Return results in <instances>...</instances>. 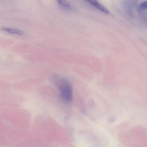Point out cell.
<instances>
[{"label":"cell","mask_w":147,"mask_h":147,"mask_svg":"<svg viewBox=\"0 0 147 147\" xmlns=\"http://www.w3.org/2000/svg\"><path fill=\"white\" fill-rule=\"evenodd\" d=\"M53 81L60 92L61 98L65 102L70 103L73 99V87L70 82L65 78L56 75Z\"/></svg>","instance_id":"obj_1"},{"label":"cell","mask_w":147,"mask_h":147,"mask_svg":"<svg viewBox=\"0 0 147 147\" xmlns=\"http://www.w3.org/2000/svg\"><path fill=\"white\" fill-rule=\"evenodd\" d=\"M137 12L140 17L147 25V1L142 3L139 5Z\"/></svg>","instance_id":"obj_2"},{"label":"cell","mask_w":147,"mask_h":147,"mask_svg":"<svg viewBox=\"0 0 147 147\" xmlns=\"http://www.w3.org/2000/svg\"><path fill=\"white\" fill-rule=\"evenodd\" d=\"M136 4V0H124L123 6L124 9L128 15L131 16L133 15V10L134 9Z\"/></svg>","instance_id":"obj_3"},{"label":"cell","mask_w":147,"mask_h":147,"mask_svg":"<svg viewBox=\"0 0 147 147\" xmlns=\"http://www.w3.org/2000/svg\"><path fill=\"white\" fill-rule=\"evenodd\" d=\"M85 1L101 12H103L105 14H109V9L102 3H100L98 0H85Z\"/></svg>","instance_id":"obj_4"},{"label":"cell","mask_w":147,"mask_h":147,"mask_svg":"<svg viewBox=\"0 0 147 147\" xmlns=\"http://www.w3.org/2000/svg\"><path fill=\"white\" fill-rule=\"evenodd\" d=\"M2 30L12 34L19 35H22L23 34V31L22 30L16 29V28H12L3 27L2 28Z\"/></svg>","instance_id":"obj_5"},{"label":"cell","mask_w":147,"mask_h":147,"mask_svg":"<svg viewBox=\"0 0 147 147\" xmlns=\"http://www.w3.org/2000/svg\"><path fill=\"white\" fill-rule=\"evenodd\" d=\"M59 6L63 9L71 10V6L70 3L67 0H57Z\"/></svg>","instance_id":"obj_6"}]
</instances>
